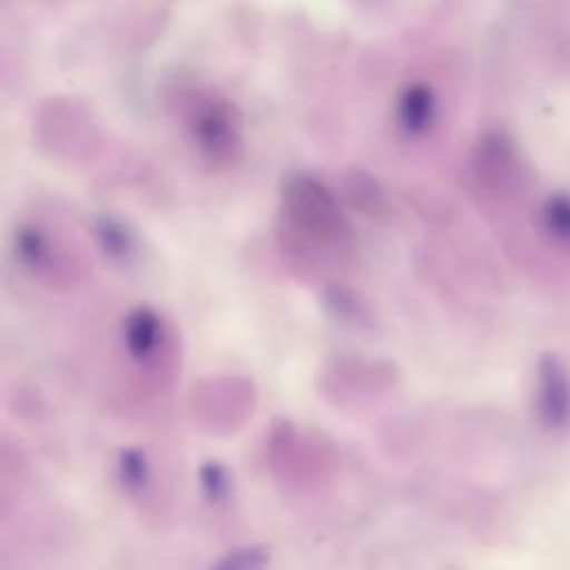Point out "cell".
Segmentation results:
<instances>
[{"label": "cell", "mask_w": 570, "mask_h": 570, "mask_svg": "<svg viewBox=\"0 0 570 570\" xmlns=\"http://www.w3.org/2000/svg\"><path fill=\"white\" fill-rule=\"evenodd\" d=\"M537 419L548 430L570 423V374L552 354L541 356L537 367Z\"/></svg>", "instance_id": "277c9868"}, {"label": "cell", "mask_w": 570, "mask_h": 570, "mask_svg": "<svg viewBox=\"0 0 570 570\" xmlns=\"http://www.w3.org/2000/svg\"><path fill=\"white\" fill-rule=\"evenodd\" d=\"M281 216L285 238L305 252H345L352 225L334 194L307 174H292L281 185Z\"/></svg>", "instance_id": "6da1fadb"}, {"label": "cell", "mask_w": 570, "mask_h": 570, "mask_svg": "<svg viewBox=\"0 0 570 570\" xmlns=\"http://www.w3.org/2000/svg\"><path fill=\"white\" fill-rule=\"evenodd\" d=\"M36 129L40 145L56 156H76L89 151L96 142V122L76 100H51L45 105Z\"/></svg>", "instance_id": "3957f363"}, {"label": "cell", "mask_w": 570, "mask_h": 570, "mask_svg": "<svg viewBox=\"0 0 570 570\" xmlns=\"http://www.w3.org/2000/svg\"><path fill=\"white\" fill-rule=\"evenodd\" d=\"M116 470L120 485L131 494L142 492L151 476L147 454L140 448H122L116 459Z\"/></svg>", "instance_id": "7c38bea8"}, {"label": "cell", "mask_w": 570, "mask_h": 570, "mask_svg": "<svg viewBox=\"0 0 570 570\" xmlns=\"http://www.w3.org/2000/svg\"><path fill=\"white\" fill-rule=\"evenodd\" d=\"M323 305H325V309H327L334 318H338V321H343V323L363 325V323L367 321V307H365V303H363L361 296H358L354 289H350L347 285H338V283L327 285V287L323 289Z\"/></svg>", "instance_id": "30bf717a"}, {"label": "cell", "mask_w": 570, "mask_h": 570, "mask_svg": "<svg viewBox=\"0 0 570 570\" xmlns=\"http://www.w3.org/2000/svg\"><path fill=\"white\" fill-rule=\"evenodd\" d=\"M514 160L517 158L505 138L488 136L472 158L474 176L488 189H499L514 174Z\"/></svg>", "instance_id": "5b68a950"}, {"label": "cell", "mask_w": 570, "mask_h": 570, "mask_svg": "<svg viewBox=\"0 0 570 570\" xmlns=\"http://www.w3.org/2000/svg\"><path fill=\"white\" fill-rule=\"evenodd\" d=\"M183 114L187 134L207 163L229 167L240 156V122L227 100L196 91L185 100Z\"/></svg>", "instance_id": "7a4b0ae2"}, {"label": "cell", "mask_w": 570, "mask_h": 570, "mask_svg": "<svg viewBox=\"0 0 570 570\" xmlns=\"http://www.w3.org/2000/svg\"><path fill=\"white\" fill-rule=\"evenodd\" d=\"M269 548L263 543L240 546L225 552L209 570H265L269 566Z\"/></svg>", "instance_id": "4fadbf2b"}, {"label": "cell", "mask_w": 570, "mask_h": 570, "mask_svg": "<svg viewBox=\"0 0 570 570\" xmlns=\"http://www.w3.org/2000/svg\"><path fill=\"white\" fill-rule=\"evenodd\" d=\"M434 116H436V98L430 87L414 82L403 89L396 102V120L405 134L410 136L425 134L432 127Z\"/></svg>", "instance_id": "8992f818"}, {"label": "cell", "mask_w": 570, "mask_h": 570, "mask_svg": "<svg viewBox=\"0 0 570 570\" xmlns=\"http://www.w3.org/2000/svg\"><path fill=\"white\" fill-rule=\"evenodd\" d=\"M13 252L18 263L33 274H40L51 265L49 238L38 227H31V225L20 227L13 238Z\"/></svg>", "instance_id": "9c48e42d"}, {"label": "cell", "mask_w": 570, "mask_h": 570, "mask_svg": "<svg viewBox=\"0 0 570 570\" xmlns=\"http://www.w3.org/2000/svg\"><path fill=\"white\" fill-rule=\"evenodd\" d=\"M94 234H96V243L102 249L105 256H109L116 263H129L136 254V236L131 234V229L114 218V216H100L94 223Z\"/></svg>", "instance_id": "ba28073f"}, {"label": "cell", "mask_w": 570, "mask_h": 570, "mask_svg": "<svg viewBox=\"0 0 570 570\" xmlns=\"http://www.w3.org/2000/svg\"><path fill=\"white\" fill-rule=\"evenodd\" d=\"M198 483L203 494L212 503H223L232 494V476L220 461H214V459L203 461L198 468Z\"/></svg>", "instance_id": "5bb4252c"}, {"label": "cell", "mask_w": 570, "mask_h": 570, "mask_svg": "<svg viewBox=\"0 0 570 570\" xmlns=\"http://www.w3.org/2000/svg\"><path fill=\"white\" fill-rule=\"evenodd\" d=\"M543 223L552 238L570 245V196H552L543 207Z\"/></svg>", "instance_id": "9a60e30c"}, {"label": "cell", "mask_w": 570, "mask_h": 570, "mask_svg": "<svg viewBox=\"0 0 570 570\" xmlns=\"http://www.w3.org/2000/svg\"><path fill=\"white\" fill-rule=\"evenodd\" d=\"M347 198L354 209H358L361 214H365L370 218H379L387 209L385 194L381 191L379 183L363 171H354L347 178Z\"/></svg>", "instance_id": "8fae6325"}, {"label": "cell", "mask_w": 570, "mask_h": 570, "mask_svg": "<svg viewBox=\"0 0 570 570\" xmlns=\"http://www.w3.org/2000/svg\"><path fill=\"white\" fill-rule=\"evenodd\" d=\"M125 347L136 361L154 354L160 338V321L151 307H136L125 321Z\"/></svg>", "instance_id": "52a82bcc"}]
</instances>
